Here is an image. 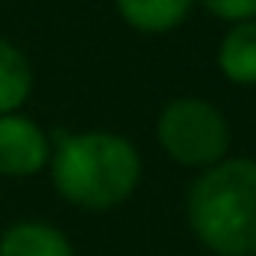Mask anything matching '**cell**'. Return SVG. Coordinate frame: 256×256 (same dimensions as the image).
Here are the masks:
<instances>
[{"instance_id": "obj_6", "label": "cell", "mask_w": 256, "mask_h": 256, "mask_svg": "<svg viewBox=\"0 0 256 256\" xmlns=\"http://www.w3.org/2000/svg\"><path fill=\"white\" fill-rule=\"evenodd\" d=\"M120 20L146 36H166L188 20L194 0H114Z\"/></svg>"}, {"instance_id": "obj_8", "label": "cell", "mask_w": 256, "mask_h": 256, "mask_svg": "<svg viewBox=\"0 0 256 256\" xmlns=\"http://www.w3.org/2000/svg\"><path fill=\"white\" fill-rule=\"evenodd\" d=\"M32 91L30 58L10 39H0V114H13L26 104Z\"/></svg>"}, {"instance_id": "obj_9", "label": "cell", "mask_w": 256, "mask_h": 256, "mask_svg": "<svg viewBox=\"0 0 256 256\" xmlns=\"http://www.w3.org/2000/svg\"><path fill=\"white\" fill-rule=\"evenodd\" d=\"M211 16L224 23H240V20H256V0H194Z\"/></svg>"}, {"instance_id": "obj_5", "label": "cell", "mask_w": 256, "mask_h": 256, "mask_svg": "<svg viewBox=\"0 0 256 256\" xmlns=\"http://www.w3.org/2000/svg\"><path fill=\"white\" fill-rule=\"evenodd\" d=\"M218 68L237 88L256 84V20L230 23L218 42Z\"/></svg>"}, {"instance_id": "obj_2", "label": "cell", "mask_w": 256, "mask_h": 256, "mask_svg": "<svg viewBox=\"0 0 256 256\" xmlns=\"http://www.w3.org/2000/svg\"><path fill=\"white\" fill-rule=\"evenodd\" d=\"M188 227L218 256H256V159L237 156L201 169L188 188Z\"/></svg>"}, {"instance_id": "obj_7", "label": "cell", "mask_w": 256, "mask_h": 256, "mask_svg": "<svg viewBox=\"0 0 256 256\" xmlns=\"http://www.w3.org/2000/svg\"><path fill=\"white\" fill-rule=\"evenodd\" d=\"M0 256H75V250L58 227L20 220L0 234Z\"/></svg>"}, {"instance_id": "obj_3", "label": "cell", "mask_w": 256, "mask_h": 256, "mask_svg": "<svg viewBox=\"0 0 256 256\" xmlns=\"http://www.w3.org/2000/svg\"><path fill=\"white\" fill-rule=\"evenodd\" d=\"M156 140L172 162L188 169H208L230 150V124L218 104L185 94L172 98L159 110Z\"/></svg>"}, {"instance_id": "obj_4", "label": "cell", "mask_w": 256, "mask_h": 256, "mask_svg": "<svg viewBox=\"0 0 256 256\" xmlns=\"http://www.w3.org/2000/svg\"><path fill=\"white\" fill-rule=\"evenodd\" d=\"M52 140L36 120L20 110L0 114V175L4 178H30L49 166Z\"/></svg>"}, {"instance_id": "obj_1", "label": "cell", "mask_w": 256, "mask_h": 256, "mask_svg": "<svg viewBox=\"0 0 256 256\" xmlns=\"http://www.w3.org/2000/svg\"><path fill=\"white\" fill-rule=\"evenodd\" d=\"M52 185L68 204L110 211L140 185L143 159L126 136L110 130L58 133L49 156Z\"/></svg>"}]
</instances>
